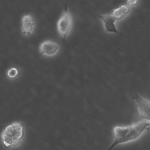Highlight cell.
Masks as SVG:
<instances>
[{
	"instance_id": "cell-9",
	"label": "cell",
	"mask_w": 150,
	"mask_h": 150,
	"mask_svg": "<svg viewBox=\"0 0 150 150\" xmlns=\"http://www.w3.org/2000/svg\"><path fill=\"white\" fill-rule=\"evenodd\" d=\"M19 74L20 72L17 68H11L8 71L7 76L9 78H15V77H18Z\"/></svg>"
},
{
	"instance_id": "cell-10",
	"label": "cell",
	"mask_w": 150,
	"mask_h": 150,
	"mask_svg": "<svg viewBox=\"0 0 150 150\" xmlns=\"http://www.w3.org/2000/svg\"><path fill=\"white\" fill-rule=\"evenodd\" d=\"M126 3L128 6H131V7H134V6H136L138 3V0H127Z\"/></svg>"
},
{
	"instance_id": "cell-5",
	"label": "cell",
	"mask_w": 150,
	"mask_h": 150,
	"mask_svg": "<svg viewBox=\"0 0 150 150\" xmlns=\"http://www.w3.org/2000/svg\"><path fill=\"white\" fill-rule=\"evenodd\" d=\"M98 18L102 22L103 25H104V30L107 33H115V34H119L120 35H122L120 33V31L118 30L117 27L116 26V20L113 17L112 14H100V15H98Z\"/></svg>"
},
{
	"instance_id": "cell-1",
	"label": "cell",
	"mask_w": 150,
	"mask_h": 150,
	"mask_svg": "<svg viewBox=\"0 0 150 150\" xmlns=\"http://www.w3.org/2000/svg\"><path fill=\"white\" fill-rule=\"evenodd\" d=\"M150 126L149 121H140L128 126H116L113 128L114 141L108 150H112L120 144L133 142L138 140L148 131Z\"/></svg>"
},
{
	"instance_id": "cell-2",
	"label": "cell",
	"mask_w": 150,
	"mask_h": 150,
	"mask_svg": "<svg viewBox=\"0 0 150 150\" xmlns=\"http://www.w3.org/2000/svg\"><path fill=\"white\" fill-rule=\"evenodd\" d=\"M25 136V128L21 122H14L4 128L0 137L5 148H17Z\"/></svg>"
},
{
	"instance_id": "cell-4",
	"label": "cell",
	"mask_w": 150,
	"mask_h": 150,
	"mask_svg": "<svg viewBox=\"0 0 150 150\" xmlns=\"http://www.w3.org/2000/svg\"><path fill=\"white\" fill-rule=\"evenodd\" d=\"M137 104L140 116L143 120L149 121L150 117V101L136 94L133 98Z\"/></svg>"
},
{
	"instance_id": "cell-3",
	"label": "cell",
	"mask_w": 150,
	"mask_h": 150,
	"mask_svg": "<svg viewBox=\"0 0 150 150\" xmlns=\"http://www.w3.org/2000/svg\"><path fill=\"white\" fill-rule=\"evenodd\" d=\"M73 26V19L71 12L69 11L67 5H65V10L57 22V31L64 41L67 38Z\"/></svg>"
},
{
	"instance_id": "cell-6",
	"label": "cell",
	"mask_w": 150,
	"mask_h": 150,
	"mask_svg": "<svg viewBox=\"0 0 150 150\" xmlns=\"http://www.w3.org/2000/svg\"><path fill=\"white\" fill-rule=\"evenodd\" d=\"M59 45L57 43L52 41H44L41 43L39 47V51L41 54L48 57L56 56L59 51Z\"/></svg>"
},
{
	"instance_id": "cell-7",
	"label": "cell",
	"mask_w": 150,
	"mask_h": 150,
	"mask_svg": "<svg viewBox=\"0 0 150 150\" xmlns=\"http://www.w3.org/2000/svg\"><path fill=\"white\" fill-rule=\"evenodd\" d=\"M35 29V20L30 14H25L22 17L21 32L24 36H29L33 34Z\"/></svg>"
},
{
	"instance_id": "cell-8",
	"label": "cell",
	"mask_w": 150,
	"mask_h": 150,
	"mask_svg": "<svg viewBox=\"0 0 150 150\" xmlns=\"http://www.w3.org/2000/svg\"><path fill=\"white\" fill-rule=\"evenodd\" d=\"M131 12V8L127 5H122L112 11V15L116 21H121L128 17Z\"/></svg>"
}]
</instances>
